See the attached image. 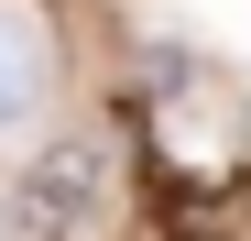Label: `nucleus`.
I'll return each instance as SVG.
<instances>
[{
  "instance_id": "nucleus-2",
  "label": "nucleus",
  "mask_w": 251,
  "mask_h": 241,
  "mask_svg": "<svg viewBox=\"0 0 251 241\" xmlns=\"http://www.w3.org/2000/svg\"><path fill=\"white\" fill-rule=\"evenodd\" d=\"M55 99V22L44 0H0V132Z\"/></svg>"
},
{
  "instance_id": "nucleus-1",
  "label": "nucleus",
  "mask_w": 251,
  "mask_h": 241,
  "mask_svg": "<svg viewBox=\"0 0 251 241\" xmlns=\"http://www.w3.org/2000/svg\"><path fill=\"white\" fill-rule=\"evenodd\" d=\"M99 209H109V143L66 132V143H44V153L22 165V186H11V241H88Z\"/></svg>"
}]
</instances>
